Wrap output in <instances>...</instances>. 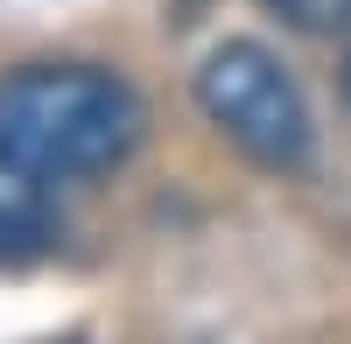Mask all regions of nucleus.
Here are the masks:
<instances>
[{
    "mask_svg": "<svg viewBox=\"0 0 351 344\" xmlns=\"http://www.w3.org/2000/svg\"><path fill=\"white\" fill-rule=\"evenodd\" d=\"M141 127L148 112L134 84L99 64H28L0 77V148L49 183H84L120 169Z\"/></svg>",
    "mask_w": 351,
    "mask_h": 344,
    "instance_id": "nucleus-1",
    "label": "nucleus"
},
{
    "mask_svg": "<svg viewBox=\"0 0 351 344\" xmlns=\"http://www.w3.org/2000/svg\"><path fill=\"white\" fill-rule=\"evenodd\" d=\"M197 106L246 162H260V169H302L309 162V140H316L309 99L267 42H246V36L218 42L197 64Z\"/></svg>",
    "mask_w": 351,
    "mask_h": 344,
    "instance_id": "nucleus-2",
    "label": "nucleus"
},
{
    "mask_svg": "<svg viewBox=\"0 0 351 344\" xmlns=\"http://www.w3.org/2000/svg\"><path fill=\"white\" fill-rule=\"evenodd\" d=\"M56 239V183L0 148V267H21Z\"/></svg>",
    "mask_w": 351,
    "mask_h": 344,
    "instance_id": "nucleus-3",
    "label": "nucleus"
},
{
    "mask_svg": "<svg viewBox=\"0 0 351 344\" xmlns=\"http://www.w3.org/2000/svg\"><path fill=\"white\" fill-rule=\"evenodd\" d=\"M260 8H274L302 36H344L351 28V0H260Z\"/></svg>",
    "mask_w": 351,
    "mask_h": 344,
    "instance_id": "nucleus-4",
    "label": "nucleus"
},
{
    "mask_svg": "<svg viewBox=\"0 0 351 344\" xmlns=\"http://www.w3.org/2000/svg\"><path fill=\"white\" fill-rule=\"evenodd\" d=\"M49 344H84V337H49Z\"/></svg>",
    "mask_w": 351,
    "mask_h": 344,
    "instance_id": "nucleus-5",
    "label": "nucleus"
}]
</instances>
